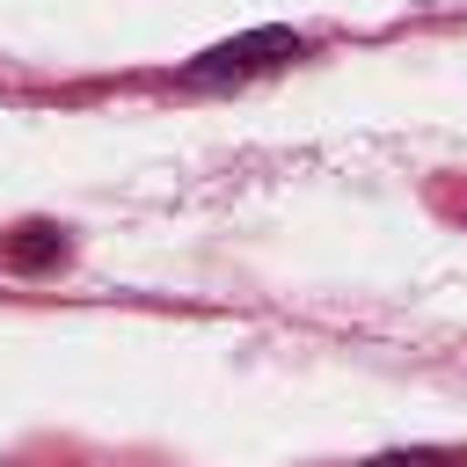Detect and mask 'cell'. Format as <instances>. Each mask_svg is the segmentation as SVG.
<instances>
[{"label":"cell","instance_id":"obj_1","mask_svg":"<svg viewBox=\"0 0 467 467\" xmlns=\"http://www.w3.org/2000/svg\"><path fill=\"white\" fill-rule=\"evenodd\" d=\"M292 58H306V36L285 29V22H263V29L226 36V44H204V51L182 66V80H190V88H234V80L277 73V66H292Z\"/></svg>","mask_w":467,"mask_h":467},{"label":"cell","instance_id":"obj_2","mask_svg":"<svg viewBox=\"0 0 467 467\" xmlns=\"http://www.w3.org/2000/svg\"><path fill=\"white\" fill-rule=\"evenodd\" d=\"M66 255H73V241H66L58 219H22V226L0 234V270H15V277H44V270H58Z\"/></svg>","mask_w":467,"mask_h":467},{"label":"cell","instance_id":"obj_3","mask_svg":"<svg viewBox=\"0 0 467 467\" xmlns=\"http://www.w3.org/2000/svg\"><path fill=\"white\" fill-rule=\"evenodd\" d=\"M358 467H467V452L460 445H409V452H372Z\"/></svg>","mask_w":467,"mask_h":467}]
</instances>
